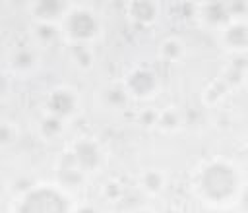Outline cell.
Here are the masks:
<instances>
[{"instance_id": "obj_18", "label": "cell", "mask_w": 248, "mask_h": 213, "mask_svg": "<svg viewBox=\"0 0 248 213\" xmlns=\"http://www.w3.org/2000/svg\"><path fill=\"white\" fill-rule=\"evenodd\" d=\"M176 114L174 112H165L161 118H159V122H161V126H165V128H172V126H176Z\"/></svg>"}, {"instance_id": "obj_2", "label": "cell", "mask_w": 248, "mask_h": 213, "mask_svg": "<svg viewBox=\"0 0 248 213\" xmlns=\"http://www.w3.org/2000/svg\"><path fill=\"white\" fill-rule=\"evenodd\" d=\"M23 207H29V209H35L41 213H66L64 199L50 190H37V192L29 194Z\"/></svg>"}, {"instance_id": "obj_4", "label": "cell", "mask_w": 248, "mask_h": 213, "mask_svg": "<svg viewBox=\"0 0 248 213\" xmlns=\"http://www.w3.org/2000/svg\"><path fill=\"white\" fill-rule=\"evenodd\" d=\"M74 108H76V99L70 91H64V89L54 91L48 99V110L52 112V116H58V118L68 116Z\"/></svg>"}, {"instance_id": "obj_5", "label": "cell", "mask_w": 248, "mask_h": 213, "mask_svg": "<svg viewBox=\"0 0 248 213\" xmlns=\"http://www.w3.org/2000/svg\"><path fill=\"white\" fill-rule=\"evenodd\" d=\"M74 159L81 168H95L99 165V147L93 141H79L76 145Z\"/></svg>"}, {"instance_id": "obj_1", "label": "cell", "mask_w": 248, "mask_h": 213, "mask_svg": "<svg viewBox=\"0 0 248 213\" xmlns=\"http://www.w3.org/2000/svg\"><path fill=\"white\" fill-rule=\"evenodd\" d=\"M203 192L213 199L229 198L236 188V174L227 165H211L202 176Z\"/></svg>"}, {"instance_id": "obj_12", "label": "cell", "mask_w": 248, "mask_h": 213, "mask_svg": "<svg viewBox=\"0 0 248 213\" xmlns=\"http://www.w3.org/2000/svg\"><path fill=\"white\" fill-rule=\"evenodd\" d=\"M35 62V54L31 50H19L16 56H14V66L19 68V70H27L31 68Z\"/></svg>"}, {"instance_id": "obj_3", "label": "cell", "mask_w": 248, "mask_h": 213, "mask_svg": "<svg viewBox=\"0 0 248 213\" xmlns=\"http://www.w3.org/2000/svg\"><path fill=\"white\" fill-rule=\"evenodd\" d=\"M68 31H70V35L74 39H91L97 33V19L89 12L79 10V12L70 15Z\"/></svg>"}, {"instance_id": "obj_17", "label": "cell", "mask_w": 248, "mask_h": 213, "mask_svg": "<svg viewBox=\"0 0 248 213\" xmlns=\"http://www.w3.org/2000/svg\"><path fill=\"white\" fill-rule=\"evenodd\" d=\"M37 35H39V39L41 41H46V43H50V41H54L56 39V29L52 27V25H39L37 27Z\"/></svg>"}, {"instance_id": "obj_6", "label": "cell", "mask_w": 248, "mask_h": 213, "mask_svg": "<svg viewBox=\"0 0 248 213\" xmlns=\"http://www.w3.org/2000/svg\"><path fill=\"white\" fill-rule=\"evenodd\" d=\"M128 85L136 95H145L155 87V76L147 70H138L130 76Z\"/></svg>"}, {"instance_id": "obj_25", "label": "cell", "mask_w": 248, "mask_h": 213, "mask_svg": "<svg viewBox=\"0 0 248 213\" xmlns=\"http://www.w3.org/2000/svg\"><path fill=\"white\" fill-rule=\"evenodd\" d=\"M167 213H176V211H167Z\"/></svg>"}, {"instance_id": "obj_20", "label": "cell", "mask_w": 248, "mask_h": 213, "mask_svg": "<svg viewBox=\"0 0 248 213\" xmlns=\"http://www.w3.org/2000/svg\"><path fill=\"white\" fill-rule=\"evenodd\" d=\"M12 137H14L12 128L6 124H0V143H8V141H12Z\"/></svg>"}, {"instance_id": "obj_21", "label": "cell", "mask_w": 248, "mask_h": 213, "mask_svg": "<svg viewBox=\"0 0 248 213\" xmlns=\"http://www.w3.org/2000/svg\"><path fill=\"white\" fill-rule=\"evenodd\" d=\"M229 8V14H244L246 12V4L244 2H232Z\"/></svg>"}, {"instance_id": "obj_9", "label": "cell", "mask_w": 248, "mask_h": 213, "mask_svg": "<svg viewBox=\"0 0 248 213\" xmlns=\"http://www.w3.org/2000/svg\"><path fill=\"white\" fill-rule=\"evenodd\" d=\"M64 8H66L64 2H58V0H43V2H37L35 14H37L39 17L50 19V17H56Z\"/></svg>"}, {"instance_id": "obj_15", "label": "cell", "mask_w": 248, "mask_h": 213, "mask_svg": "<svg viewBox=\"0 0 248 213\" xmlns=\"http://www.w3.org/2000/svg\"><path fill=\"white\" fill-rule=\"evenodd\" d=\"M143 184H145V188H147L149 192H157V190H161V186H163V178H161L159 172H147V174L143 176Z\"/></svg>"}, {"instance_id": "obj_11", "label": "cell", "mask_w": 248, "mask_h": 213, "mask_svg": "<svg viewBox=\"0 0 248 213\" xmlns=\"http://www.w3.org/2000/svg\"><path fill=\"white\" fill-rule=\"evenodd\" d=\"M41 130H43V134H45V136L52 137V136H56V134L62 130V122H60V118H58V116H48V118H45V120H43Z\"/></svg>"}, {"instance_id": "obj_16", "label": "cell", "mask_w": 248, "mask_h": 213, "mask_svg": "<svg viewBox=\"0 0 248 213\" xmlns=\"http://www.w3.org/2000/svg\"><path fill=\"white\" fill-rule=\"evenodd\" d=\"M163 54L165 58H178L180 56V45L174 39H169L163 43Z\"/></svg>"}, {"instance_id": "obj_26", "label": "cell", "mask_w": 248, "mask_h": 213, "mask_svg": "<svg viewBox=\"0 0 248 213\" xmlns=\"http://www.w3.org/2000/svg\"><path fill=\"white\" fill-rule=\"evenodd\" d=\"M141 213H145V211H141Z\"/></svg>"}, {"instance_id": "obj_13", "label": "cell", "mask_w": 248, "mask_h": 213, "mask_svg": "<svg viewBox=\"0 0 248 213\" xmlns=\"http://www.w3.org/2000/svg\"><path fill=\"white\" fill-rule=\"evenodd\" d=\"M105 99H107L108 105H112V106H120V105L126 103V93H124L120 87H112V89H108V91L105 93Z\"/></svg>"}, {"instance_id": "obj_14", "label": "cell", "mask_w": 248, "mask_h": 213, "mask_svg": "<svg viewBox=\"0 0 248 213\" xmlns=\"http://www.w3.org/2000/svg\"><path fill=\"white\" fill-rule=\"evenodd\" d=\"M60 180H62L64 184H68V186H76V184H79L81 174H79L76 168H72V167H64L62 172H60Z\"/></svg>"}, {"instance_id": "obj_22", "label": "cell", "mask_w": 248, "mask_h": 213, "mask_svg": "<svg viewBox=\"0 0 248 213\" xmlns=\"http://www.w3.org/2000/svg\"><path fill=\"white\" fill-rule=\"evenodd\" d=\"M157 120H159V116H157L153 110H147V112L141 114V122H143L145 126H149V124H153V122H157Z\"/></svg>"}, {"instance_id": "obj_10", "label": "cell", "mask_w": 248, "mask_h": 213, "mask_svg": "<svg viewBox=\"0 0 248 213\" xmlns=\"http://www.w3.org/2000/svg\"><path fill=\"white\" fill-rule=\"evenodd\" d=\"M227 43H229L231 46H236V48L246 46V43H248V31H246V25H242V23L232 25V27L227 31Z\"/></svg>"}, {"instance_id": "obj_8", "label": "cell", "mask_w": 248, "mask_h": 213, "mask_svg": "<svg viewBox=\"0 0 248 213\" xmlns=\"http://www.w3.org/2000/svg\"><path fill=\"white\" fill-rule=\"evenodd\" d=\"M229 8L225 6V4H221V2H211V4H207L205 6V17H207V21L209 23H213V25H221V23H225L227 19H229Z\"/></svg>"}, {"instance_id": "obj_7", "label": "cell", "mask_w": 248, "mask_h": 213, "mask_svg": "<svg viewBox=\"0 0 248 213\" xmlns=\"http://www.w3.org/2000/svg\"><path fill=\"white\" fill-rule=\"evenodd\" d=\"M130 12H132V15H134L136 21H140V23H149V21H153L155 15H157V6H155L153 2L140 0V2H132Z\"/></svg>"}, {"instance_id": "obj_23", "label": "cell", "mask_w": 248, "mask_h": 213, "mask_svg": "<svg viewBox=\"0 0 248 213\" xmlns=\"http://www.w3.org/2000/svg\"><path fill=\"white\" fill-rule=\"evenodd\" d=\"M6 89H8V81H6L4 76H0V97L6 93Z\"/></svg>"}, {"instance_id": "obj_19", "label": "cell", "mask_w": 248, "mask_h": 213, "mask_svg": "<svg viewBox=\"0 0 248 213\" xmlns=\"http://www.w3.org/2000/svg\"><path fill=\"white\" fill-rule=\"evenodd\" d=\"M89 58H91V56H89V52H87V50H83L81 46H78V48H76V60H78L81 66H89V64H91V60H89Z\"/></svg>"}, {"instance_id": "obj_24", "label": "cell", "mask_w": 248, "mask_h": 213, "mask_svg": "<svg viewBox=\"0 0 248 213\" xmlns=\"http://www.w3.org/2000/svg\"><path fill=\"white\" fill-rule=\"evenodd\" d=\"M79 213H97V211H95V209H91V207H85V209H81Z\"/></svg>"}]
</instances>
